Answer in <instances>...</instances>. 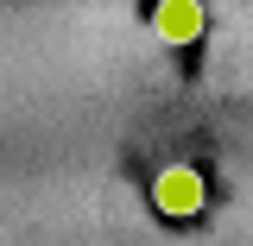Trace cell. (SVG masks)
<instances>
[{
    "instance_id": "1",
    "label": "cell",
    "mask_w": 253,
    "mask_h": 246,
    "mask_svg": "<svg viewBox=\"0 0 253 246\" xmlns=\"http://www.w3.org/2000/svg\"><path fill=\"white\" fill-rule=\"evenodd\" d=\"M203 196H209L203 171L196 164H171V171H158V183H152V209L171 215V221H190V215H203Z\"/></svg>"
},
{
    "instance_id": "2",
    "label": "cell",
    "mask_w": 253,
    "mask_h": 246,
    "mask_svg": "<svg viewBox=\"0 0 253 246\" xmlns=\"http://www.w3.org/2000/svg\"><path fill=\"white\" fill-rule=\"evenodd\" d=\"M209 26V13H203V0H158L152 6V32L165 44H196Z\"/></svg>"
}]
</instances>
